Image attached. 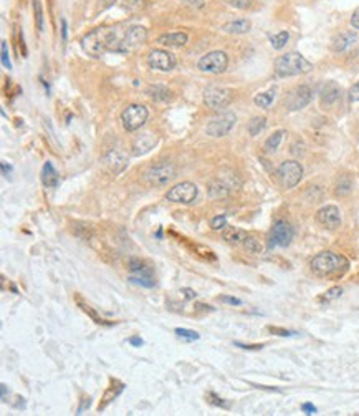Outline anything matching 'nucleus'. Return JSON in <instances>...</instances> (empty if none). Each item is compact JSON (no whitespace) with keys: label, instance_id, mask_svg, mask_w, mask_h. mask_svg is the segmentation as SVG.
Segmentation results:
<instances>
[{"label":"nucleus","instance_id":"603ef678","mask_svg":"<svg viewBox=\"0 0 359 416\" xmlns=\"http://www.w3.org/2000/svg\"><path fill=\"white\" fill-rule=\"evenodd\" d=\"M129 343H131V345H134V347H141L144 342H142V338H139V337H131L129 338Z\"/></svg>","mask_w":359,"mask_h":416},{"label":"nucleus","instance_id":"3c124183","mask_svg":"<svg viewBox=\"0 0 359 416\" xmlns=\"http://www.w3.org/2000/svg\"><path fill=\"white\" fill-rule=\"evenodd\" d=\"M351 25H352V28H357L359 30V10H356L354 15L351 17Z\"/></svg>","mask_w":359,"mask_h":416},{"label":"nucleus","instance_id":"de8ad7c7","mask_svg":"<svg viewBox=\"0 0 359 416\" xmlns=\"http://www.w3.org/2000/svg\"><path fill=\"white\" fill-rule=\"evenodd\" d=\"M235 345L237 347H240V348H245V350H262L263 347V343H257V345H245V343H240V342H235Z\"/></svg>","mask_w":359,"mask_h":416},{"label":"nucleus","instance_id":"f8f14e48","mask_svg":"<svg viewBox=\"0 0 359 416\" xmlns=\"http://www.w3.org/2000/svg\"><path fill=\"white\" fill-rule=\"evenodd\" d=\"M311 98H313V91H311V88L308 85L296 86L295 90H291L288 93V97L285 98V106L286 110L290 111H298L304 108L306 105H310Z\"/></svg>","mask_w":359,"mask_h":416},{"label":"nucleus","instance_id":"dca6fc26","mask_svg":"<svg viewBox=\"0 0 359 416\" xmlns=\"http://www.w3.org/2000/svg\"><path fill=\"white\" fill-rule=\"evenodd\" d=\"M341 98V88L336 81H326L320 86V100L323 106H330Z\"/></svg>","mask_w":359,"mask_h":416},{"label":"nucleus","instance_id":"79ce46f5","mask_svg":"<svg viewBox=\"0 0 359 416\" xmlns=\"http://www.w3.org/2000/svg\"><path fill=\"white\" fill-rule=\"evenodd\" d=\"M225 2L233 5L235 9H242V10L248 9L250 5H252V0H225Z\"/></svg>","mask_w":359,"mask_h":416},{"label":"nucleus","instance_id":"09e8293b","mask_svg":"<svg viewBox=\"0 0 359 416\" xmlns=\"http://www.w3.org/2000/svg\"><path fill=\"white\" fill-rule=\"evenodd\" d=\"M181 294H184V299L185 300H192V299H195V297H197V294L194 292L192 289H182Z\"/></svg>","mask_w":359,"mask_h":416},{"label":"nucleus","instance_id":"7c9ffc66","mask_svg":"<svg viewBox=\"0 0 359 416\" xmlns=\"http://www.w3.org/2000/svg\"><path fill=\"white\" fill-rule=\"evenodd\" d=\"M243 247H245V251H248L252 254H260L263 251L262 242L257 239V237H250V236H247V239L243 241Z\"/></svg>","mask_w":359,"mask_h":416},{"label":"nucleus","instance_id":"ddd939ff","mask_svg":"<svg viewBox=\"0 0 359 416\" xmlns=\"http://www.w3.org/2000/svg\"><path fill=\"white\" fill-rule=\"evenodd\" d=\"M293 236H295V230H293L291 224H288L286 221H277L270 233V247L290 246V242L293 241Z\"/></svg>","mask_w":359,"mask_h":416},{"label":"nucleus","instance_id":"e433bc0d","mask_svg":"<svg viewBox=\"0 0 359 416\" xmlns=\"http://www.w3.org/2000/svg\"><path fill=\"white\" fill-rule=\"evenodd\" d=\"M341 294H343V289H341V287H331L325 295L321 297L320 302H331L334 299H339Z\"/></svg>","mask_w":359,"mask_h":416},{"label":"nucleus","instance_id":"37998d69","mask_svg":"<svg viewBox=\"0 0 359 416\" xmlns=\"http://www.w3.org/2000/svg\"><path fill=\"white\" fill-rule=\"evenodd\" d=\"M2 65L5 68H12L10 58H9V49H7V41H2Z\"/></svg>","mask_w":359,"mask_h":416},{"label":"nucleus","instance_id":"9d476101","mask_svg":"<svg viewBox=\"0 0 359 416\" xmlns=\"http://www.w3.org/2000/svg\"><path fill=\"white\" fill-rule=\"evenodd\" d=\"M232 90L229 88H220V86H211L207 88L204 93V102L209 108L212 110H224L232 103Z\"/></svg>","mask_w":359,"mask_h":416},{"label":"nucleus","instance_id":"a211bd4d","mask_svg":"<svg viewBox=\"0 0 359 416\" xmlns=\"http://www.w3.org/2000/svg\"><path fill=\"white\" fill-rule=\"evenodd\" d=\"M158 43L164 47H172V49H179L187 43V33L185 32H176V33H164L158 38Z\"/></svg>","mask_w":359,"mask_h":416},{"label":"nucleus","instance_id":"ea45409f","mask_svg":"<svg viewBox=\"0 0 359 416\" xmlns=\"http://www.w3.org/2000/svg\"><path fill=\"white\" fill-rule=\"evenodd\" d=\"M207 401L211 403V405H214V406H220V408H230V405L229 403H225L222 398H219L217 395L215 393H209L207 395Z\"/></svg>","mask_w":359,"mask_h":416},{"label":"nucleus","instance_id":"bb28decb","mask_svg":"<svg viewBox=\"0 0 359 416\" xmlns=\"http://www.w3.org/2000/svg\"><path fill=\"white\" fill-rule=\"evenodd\" d=\"M265 126H267V118H263V116L252 118V121L248 123V133H250V136L260 134L263 129H265Z\"/></svg>","mask_w":359,"mask_h":416},{"label":"nucleus","instance_id":"0eeeda50","mask_svg":"<svg viewBox=\"0 0 359 416\" xmlns=\"http://www.w3.org/2000/svg\"><path fill=\"white\" fill-rule=\"evenodd\" d=\"M278 181L286 189L295 188L303 177V168L298 161H283L277 169Z\"/></svg>","mask_w":359,"mask_h":416},{"label":"nucleus","instance_id":"f257e3e1","mask_svg":"<svg viewBox=\"0 0 359 416\" xmlns=\"http://www.w3.org/2000/svg\"><path fill=\"white\" fill-rule=\"evenodd\" d=\"M118 32L113 27H98L81 38V49L89 57L99 58L106 52H115Z\"/></svg>","mask_w":359,"mask_h":416},{"label":"nucleus","instance_id":"39448f33","mask_svg":"<svg viewBox=\"0 0 359 416\" xmlns=\"http://www.w3.org/2000/svg\"><path fill=\"white\" fill-rule=\"evenodd\" d=\"M146 40H147V30L146 28L141 27V25H133V27L128 28L126 33H124L123 40L116 43L115 52H121V53L133 52L136 49H139L142 43H146Z\"/></svg>","mask_w":359,"mask_h":416},{"label":"nucleus","instance_id":"a18cd8bd","mask_svg":"<svg viewBox=\"0 0 359 416\" xmlns=\"http://www.w3.org/2000/svg\"><path fill=\"white\" fill-rule=\"evenodd\" d=\"M349 100H351V102H359V81L356 83V85H352V86H351V90H349Z\"/></svg>","mask_w":359,"mask_h":416},{"label":"nucleus","instance_id":"c03bdc74","mask_svg":"<svg viewBox=\"0 0 359 416\" xmlns=\"http://www.w3.org/2000/svg\"><path fill=\"white\" fill-rule=\"evenodd\" d=\"M268 332H272V334L280 335V337H291V335H296V332L285 330V329H278V327H268Z\"/></svg>","mask_w":359,"mask_h":416},{"label":"nucleus","instance_id":"9b49d317","mask_svg":"<svg viewBox=\"0 0 359 416\" xmlns=\"http://www.w3.org/2000/svg\"><path fill=\"white\" fill-rule=\"evenodd\" d=\"M197 198V186L194 182H181L177 186L171 188L166 194V199L171 203L179 204H190Z\"/></svg>","mask_w":359,"mask_h":416},{"label":"nucleus","instance_id":"58836bf2","mask_svg":"<svg viewBox=\"0 0 359 416\" xmlns=\"http://www.w3.org/2000/svg\"><path fill=\"white\" fill-rule=\"evenodd\" d=\"M211 227L214 230H224L227 227V216H217V217H214L212 219V222H211Z\"/></svg>","mask_w":359,"mask_h":416},{"label":"nucleus","instance_id":"f03ea898","mask_svg":"<svg viewBox=\"0 0 359 416\" xmlns=\"http://www.w3.org/2000/svg\"><path fill=\"white\" fill-rule=\"evenodd\" d=\"M310 267L313 274L318 277H341L349 269V262L344 255L325 251L311 259Z\"/></svg>","mask_w":359,"mask_h":416},{"label":"nucleus","instance_id":"5701e85b","mask_svg":"<svg viewBox=\"0 0 359 416\" xmlns=\"http://www.w3.org/2000/svg\"><path fill=\"white\" fill-rule=\"evenodd\" d=\"M356 41V35L351 33V32H344V33H339L336 37L333 38V43H331V49L334 52H343L346 50L351 43H354Z\"/></svg>","mask_w":359,"mask_h":416},{"label":"nucleus","instance_id":"cd10ccee","mask_svg":"<svg viewBox=\"0 0 359 416\" xmlns=\"http://www.w3.org/2000/svg\"><path fill=\"white\" fill-rule=\"evenodd\" d=\"M273 98H275V88H272V90H268L265 93L257 95V97L253 98V102H255L257 106H260V108H268V106L272 105Z\"/></svg>","mask_w":359,"mask_h":416},{"label":"nucleus","instance_id":"aec40b11","mask_svg":"<svg viewBox=\"0 0 359 416\" xmlns=\"http://www.w3.org/2000/svg\"><path fill=\"white\" fill-rule=\"evenodd\" d=\"M105 164H106L111 171H115V174H116V173H121V171H123L124 168H126L128 161H126V158H124L121 153L111 151V153L105 158Z\"/></svg>","mask_w":359,"mask_h":416},{"label":"nucleus","instance_id":"4d7b16f0","mask_svg":"<svg viewBox=\"0 0 359 416\" xmlns=\"http://www.w3.org/2000/svg\"><path fill=\"white\" fill-rule=\"evenodd\" d=\"M2 171H4V174L7 176V171H10V168H7V164L2 163Z\"/></svg>","mask_w":359,"mask_h":416},{"label":"nucleus","instance_id":"b1692460","mask_svg":"<svg viewBox=\"0 0 359 416\" xmlns=\"http://www.w3.org/2000/svg\"><path fill=\"white\" fill-rule=\"evenodd\" d=\"M250 27H252V23L247 19H238V20H233V22H229L225 23L222 27L224 32L227 33H233V35H240V33H247L250 30Z\"/></svg>","mask_w":359,"mask_h":416},{"label":"nucleus","instance_id":"473e14b6","mask_svg":"<svg viewBox=\"0 0 359 416\" xmlns=\"http://www.w3.org/2000/svg\"><path fill=\"white\" fill-rule=\"evenodd\" d=\"M351 189H352V182H351L349 177H346V176H344L343 179H339V182H338V186H336V194L344 196V194L351 193Z\"/></svg>","mask_w":359,"mask_h":416},{"label":"nucleus","instance_id":"a878e982","mask_svg":"<svg viewBox=\"0 0 359 416\" xmlns=\"http://www.w3.org/2000/svg\"><path fill=\"white\" fill-rule=\"evenodd\" d=\"M283 134H285L283 129H278V131H275L273 134L268 136L267 141H265V151L272 153V151L277 150V148L280 146V143H282V140H283Z\"/></svg>","mask_w":359,"mask_h":416},{"label":"nucleus","instance_id":"423d86ee","mask_svg":"<svg viewBox=\"0 0 359 416\" xmlns=\"http://www.w3.org/2000/svg\"><path fill=\"white\" fill-rule=\"evenodd\" d=\"M147 108L142 105H129L121 113V121L126 131H136L147 121Z\"/></svg>","mask_w":359,"mask_h":416},{"label":"nucleus","instance_id":"c85d7f7f","mask_svg":"<svg viewBox=\"0 0 359 416\" xmlns=\"http://www.w3.org/2000/svg\"><path fill=\"white\" fill-rule=\"evenodd\" d=\"M113 386H115V382H113V385L110 386V388H108V391H106V395H105V398H103V400H105V401H103V403H99V409H103V408H106V405H108V403H110L111 400H115V398H116V396H118V395H119V393H121V391L124 390V385H123V383H119V386H118V388H116V390H115V388H113Z\"/></svg>","mask_w":359,"mask_h":416},{"label":"nucleus","instance_id":"6ab92c4d","mask_svg":"<svg viewBox=\"0 0 359 416\" xmlns=\"http://www.w3.org/2000/svg\"><path fill=\"white\" fill-rule=\"evenodd\" d=\"M222 237L225 242L237 246V244H243V241L247 239V233L240 227H235V225H227L222 230Z\"/></svg>","mask_w":359,"mask_h":416},{"label":"nucleus","instance_id":"c9c22d12","mask_svg":"<svg viewBox=\"0 0 359 416\" xmlns=\"http://www.w3.org/2000/svg\"><path fill=\"white\" fill-rule=\"evenodd\" d=\"M176 335L181 337V338H185V340L192 342V340H199V334L194 330H187V329H176Z\"/></svg>","mask_w":359,"mask_h":416},{"label":"nucleus","instance_id":"5fc2aeb1","mask_svg":"<svg viewBox=\"0 0 359 416\" xmlns=\"http://www.w3.org/2000/svg\"><path fill=\"white\" fill-rule=\"evenodd\" d=\"M89 403H91V401H89V398H85V401H83V405H81V408H80V409H78V413H80V414H81V411H83V409H85L86 406H89Z\"/></svg>","mask_w":359,"mask_h":416},{"label":"nucleus","instance_id":"49530a36","mask_svg":"<svg viewBox=\"0 0 359 416\" xmlns=\"http://www.w3.org/2000/svg\"><path fill=\"white\" fill-rule=\"evenodd\" d=\"M220 302H225V304H230V305H240L242 304L240 299H235V297H227V295L220 297Z\"/></svg>","mask_w":359,"mask_h":416},{"label":"nucleus","instance_id":"6e6552de","mask_svg":"<svg viewBox=\"0 0 359 416\" xmlns=\"http://www.w3.org/2000/svg\"><path fill=\"white\" fill-rule=\"evenodd\" d=\"M200 71H206V73H222L229 67V57L225 55L224 52L215 50L204 55L197 63Z\"/></svg>","mask_w":359,"mask_h":416},{"label":"nucleus","instance_id":"4468645a","mask_svg":"<svg viewBox=\"0 0 359 416\" xmlns=\"http://www.w3.org/2000/svg\"><path fill=\"white\" fill-rule=\"evenodd\" d=\"M149 67L159 71H169L176 67V58L167 50H152L147 55Z\"/></svg>","mask_w":359,"mask_h":416},{"label":"nucleus","instance_id":"393cba45","mask_svg":"<svg viewBox=\"0 0 359 416\" xmlns=\"http://www.w3.org/2000/svg\"><path fill=\"white\" fill-rule=\"evenodd\" d=\"M207 193L212 199H222L227 198L230 193V188L227 186L224 181H211V184L207 186Z\"/></svg>","mask_w":359,"mask_h":416},{"label":"nucleus","instance_id":"7ed1b4c3","mask_svg":"<svg viewBox=\"0 0 359 416\" xmlns=\"http://www.w3.org/2000/svg\"><path fill=\"white\" fill-rule=\"evenodd\" d=\"M311 68H313V65L296 52L286 53V55L278 57L275 60V71H277L278 76H295L308 73Z\"/></svg>","mask_w":359,"mask_h":416},{"label":"nucleus","instance_id":"4c0bfd02","mask_svg":"<svg viewBox=\"0 0 359 416\" xmlns=\"http://www.w3.org/2000/svg\"><path fill=\"white\" fill-rule=\"evenodd\" d=\"M123 7L129 10H141L146 7V0H124Z\"/></svg>","mask_w":359,"mask_h":416},{"label":"nucleus","instance_id":"c756f323","mask_svg":"<svg viewBox=\"0 0 359 416\" xmlns=\"http://www.w3.org/2000/svg\"><path fill=\"white\" fill-rule=\"evenodd\" d=\"M288 40H290V33L288 32H280V33H277V35H273V37L270 38V41H272V47L275 50H282L283 47L288 43Z\"/></svg>","mask_w":359,"mask_h":416},{"label":"nucleus","instance_id":"f704fd0d","mask_svg":"<svg viewBox=\"0 0 359 416\" xmlns=\"http://www.w3.org/2000/svg\"><path fill=\"white\" fill-rule=\"evenodd\" d=\"M129 270L133 272V274H151L147 267L142 262H139V260H136V259L129 260Z\"/></svg>","mask_w":359,"mask_h":416},{"label":"nucleus","instance_id":"4be33fe9","mask_svg":"<svg viewBox=\"0 0 359 416\" xmlns=\"http://www.w3.org/2000/svg\"><path fill=\"white\" fill-rule=\"evenodd\" d=\"M146 95L151 100H154V102H169V100L172 98L171 90H169V88L163 86V85H151V86H147Z\"/></svg>","mask_w":359,"mask_h":416},{"label":"nucleus","instance_id":"6e6d98bb","mask_svg":"<svg viewBox=\"0 0 359 416\" xmlns=\"http://www.w3.org/2000/svg\"><path fill=\"white\" fill-rule=\"evenodd\" d=\"M0 386H2V400L5 401V398H7V385H4V383H2Z\"/></svg>","mask_w":359,"mask_h":416},{"label":"nucleus","instance_id":"2f4dec72","mask_svg":"<svg viewBox=\"0 0 359 416\" xmlns=\"http://www.w3.org/2000/svg\"><path fill=\"white\" fill-rule=\"evenodd\" d=\"M129 281L133 284H137V285H142V287H152L154 285V281L151 274H133L129 277Z\"/></svg>","mask_w":359,"mask_h":416},{"label":"nucleus","instance_id":"412c9836","mask_svg":"<svg viewBox=\"0 0 359 416\" xmlns=\"http://www.w3.org/2000/svg\"><path fill=\"white\" fill-rule=\"evenodd\" d=\"M41 182L46 188H57L60 182V176L57 173V169L53 168L52 163H45L43 169H41Z\"/></svg>","mask_w":359,"mask_h":416},{"label":"nucleus","instance_id":"20e7f679","mask_svg":"<svg viewBox=\"0 0 359 416\" xmlns=\"http://www.w3.org/2000/svg\"><path fill=\"white\" fill-rule=\"evenodd\" d=\"M176 177V168L171 163H159L149 168L144 174V179L147 184H151L154 188H161L169 184Z\"/></svg>","mask_w":359,"mask_h":416},{"label":"nucleus","instance_id":"f3484780","mask_svg":"<svg viewBox=\"0 0 359 416\" xmlns=\"http://www.w3.org/2000/svg\"><path fill=\"white\" fill-rule=\"evenodd\" d=\"M156 145V136L152 133H144L141 134L139 138H136L133 143V154L134 156H142L147 151H151Z\"/></svg>","mask_w":359,"mask_h":416},{"label":"nucleus","instance_id":"a19ab883","mask_svg":"<svg viewBox=\"0 0 359 416\" xmlns=\"http://www.w3.org/2000/svg\"><path fill=\"white\" fill-rule=\"evenodd\" d=\"M80 307H81L83 310H85L86 313H89V315H91V318H93V320H94V322H96V323L110 325V323H108V322H105V320L101 318V317H98V315H96V312H94V310H91V307H89V305H86V304H83V302H80Z\"/></svg>","mask_w":359,"mask_h":416},{"label":"nucleus","instance_id":"72a5a7b5","mask_svg":"<svg viewBox=\"0 0 359 416\" xmlns=\"http://www.w3.org/2000/svg\"><path fill=\"white\" fill-rule=\"evenodd\" d=\"M33 14H35V23H37V28L41 32L43 30V15H41L40 0H33Z\"/></svg>","mask_w":359,"mask_h":416},{"label":"nucleus","instance_id":"2eb2a0df","mask_svg":"<svg viewBox=\"0 0 359 416\" xmlns=\"http://www.w3.org/2000/svg\"><path fill=\"white\" fill-rule=\"evenodd\" d=\"M316 221L326 229H338L341 225V212L336 206H325L316 212Z\"/></svg>","mask_w":359,"mask_h":416},{"label":"nucleus","instance_id":"8fccbe9b","mask_svg":"<svg viewBox=\"0 0 359 416\" xmlns=\"http://www.w3.org/2000/svg\"><path fill=\"white\" fill-rule=\"evenodd\" d=\"M301 409H303V413H306V414H315L316 413V406H313L311 403H303Z\"/></svg>","mask_w":359,"mask_h":416},{"label":"nucleus","instance_id":"864d4df0","mask_svg":"<svg viewBox=\"0 0 359 416\" xmlns=\"http://www.w3.org/2000/svg\"><path fill=\"white\" fill-rule=\"evenodd\" d=\"M115 2L116 0H99V5H101V9H108V7H111Z\"/></svg>","mask_w":359,"mask_h":416},{"label":"nucleus","instance_id":"1a4fd4ad","mask_svg":"<svg viewBox=\"0 0 359 416\" xmlns=\"http://www.w3.org/2000/svg\"><path fill=\"white\" fill-rule=\"evenodd\" d=\"M237 121V116L230 111H224L220 115L214 116L211 121H209L206 131L209 136H214V138H219V136H225L227 133L233 128V124Z\"/></svg>","mask_w":359,"mask_h":416}]
</instances>
